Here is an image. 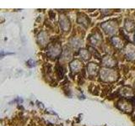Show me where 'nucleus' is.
<instances>
[{"label":"nucleus","mask_w":135,"mask_h":126,"mask_svg":"<svg viewBox=\"0 0 135 126\" xmlns=\"http://www.w3.org/2000/svg\"><path fill=\"white\" fill-rule=\"evenodd\" d=\"M100 77L105 82H113L117 78V74L113 70L102 69L100 71Z\"/></svg>","instance_id":"obj_1"},{"label":"nucleus","mask_w":135,"mask_h":126,"mask_svg":"<svg viewBox=\"0 0 135 126\" xmlns=\"http://www.w3.org/2000/svg\"><path fill=\"white\" fill-rule=\"evenodd\" d=\"M62 52L61 45L59 43H52L48 46L47 55L51 58H56Z\"/></svg>","instance_id":"obj_2"},{"label":"nucleus","mask_w":135,"mask_h":126,"mask_svg":"<svg viewBox=\"0 0 135 126\" xmlns=\"http://www.w3.org/2000/svg\"><path fill=\"white\" fill-rule=\"evenodd\" d=\"M101 28L104 29V31L108 35H112L117 29V24L113 20H110L107 22H105L101 24Z\"/></svg>","instance_id":"obj_3"},{"label":"nucleus","mask_w":135,"mask_h":126,"mask_svg":"<svg viewBox=\"0 0 135 126\" xmlns=\"http://www.w3.org/2000/svg\"><path fill=\"white\" fill-rule=\"evenodd\" d=\"M59 23H60V26L63 31H69L70 27H71V24H70V20L69 19L65 14H61L60 18H59Z\"/></svg>","instance_id":"obj_4"},{"label":"nucleus","mask_w":135,"mask_h":126,"mask_svg":"<svg viewBox=\"0 0 135 126\" xmlns=\"http://www.w3.org/2000/svg\"><path fill=\"white\" fill-rule=\"evenodd\" d=\"M99 69H100V66L96 64V63H90V64H88L87 66V72H88V75L90 76V77H95V76L97 75L99 71Z\"/></svg>","instance_id":"obj_5"},{"label":"nucleus","mask_w":135,"mask_h":126,"mask_svg":"<svg viewBox=\"0 0 135 126\" xmlns=\"http://www.w3.org/2000/svg\"><path fill=\"white\" fill-rule=\"evenodd\" d=\"M118 107L120 108V109H122V110H123L125 112L131 113L133 110V106H132V104H131V103L127 102L125 100H120L119 102H118Z\"/></svg>","instance_id":"obj_6"},{"label":"nucleus","mask_w":135,"mask_h":126,"mask_svg":"<svg viewBox=\"0 0 135 126\" xmlns=\"http://www.w3.org/2000/svg\"><path fill=\"white\" fill-rule=\"evenodd\" d=\"M82 67H83L82 62L79 60H77V59L70 63V69L74 73L78 72V71H79L80 70H82Z\"/></svg>","instance_id":"obj_7"},{"label":"nucleus","mask_w":135,"mask_h":126,"mask_svg":"<svg viewBox=\"0 0 135 126\" xmlns=\"http://www.w3.org/2000/svg\"><path fill=\"white\" fill-rule=\"evenodd\" d=\"M48 41V35L45 31H41L37 36V42L39 43L40 45L44 46L46 45Z\"/></svg>","instance_id":"obj_8"},{"label":"nucleus","mask_w":135,"mask_h":126,"mask_svg":"<svg viewBox=\"0 0 135 126\" xmlns=\"http://www.w3.org/2000/svg\"><path fill=\"white\" fill-rule=\"evenodd\" d=\"M102 64L105 66H107V67H113L116 66L117 61L115 59H113L112 56H107L102 59Z\"/></svg>","instance_id":"obj_9"},{"label":"nucleus","mask_w":135,"mask_h":126,"mask_svg":"<svg viewBox=\"0 0 135 126\" xmlns=\"http://www.w3.org/2000/svg\"><path fill=\"white\" fill-rule=\"evenodd\" d=\"M126 55L129 60H133L135 58V47L134 45L129 44L126 47Z\"/></svg>","instance_id":"obj_10"},{"label":"nucleus","mask_w":135,"mask_h":126,"mask_svg":"<svg viewBox=\"0 0 135 126\" xmlns=\"http://www.w3.org/2000/svg\"><path fill=\"white\" fill-rule=\"evenodd\" d=\"M101 39H102V38H101L100 34L99 32H95L90 37V41L92 45H98Z\"/></svg>","instance_id":"obj_11"},{"label":"nucleus","mask_w":135,"mask_h":126,"mask_svg":"<svg viewBox=\"0 0 135 126\" xmlns=\"http://www.w3.org/2000/svg\"><path fill=\"white\" fill-rule=\"evenodd\" d=\"M78 23L79 24H81L82 25H84V27H88L89 26V23H90V21H89L87 17L83 14H78Z\"/></svg>","instance_id":"obj_12"},{"label":"nucleus","mask_w":135,"mask_h":126,"mask_svg":"<svg viewBox=\"0 0 135 126\" xmlns=\"http://www.w3.org/2000/svg\"><path fill=\"white\" fill-rule=\"evenodd\" d=\"M122 96L127 97V98H133V97H135L133 89H132V88H130V87L122 88Z\"/></svg>","instance_id":"obj_13"},{"label":"nucleus","mask_w":135,"mask_h":126,"mask_svg":"<svg viewBox=\"0 0 135 126\" xmlns=\"http://www.w3.org/2000/svg\"><path fill=\"white\" fill-rule=\"evenodd\" d=\"M125 29H127L128 32H131L134 30L135 29V23L132 19H127L125 22Z\"/></svg>","instance_id":"obj_14"},{"label":"nucleus","mask_w":135,"mask_h":126,"mask_svg":"<svg viewBox=\"0 0 135 126\" xmlns=\"http://www.w3.org/2000/svg\"><path fill=\"white\" fill-rule=\"evenodd\" d=\"M112 43L117 48H122V46H123V44H122L123 42H122V40L117 36H114L112 38Z\"/></svg>","instance_id":"obj_15"},{"label":"nucleus","mask_w":135,"mask_h":126,"mask_svg":"<svg viewBox=\"0 0 135 126\" xmlns=\"http://www.w3.org/2000/svg\"><path fill=\"white\" fill-rule=\"evenodd\" d=\"M69 42H70L71 45L73 46L74 48H79L82 45V40L80 39H79V38H76V37L72 38Z\"/></svg>","instance_id":"obj_16"},{"label":"nucleus","mask_w":135,"mask_h":126,"mask_svg":"<svg viewBox=\"0 0 135 126\" xmlns=\"http://www.w3.org/2000/svg\"><path fill=\"white\" fill-rule=\"evenodd\" d=\"M79 56L84 61H88L89 59L90 58V52H89L88 50H86L85 49H81L79 50Z\"/></svg>","instance_id":"obj_17"},{"label":"nucleus","mask_w":135,"mask_h":126,"mask_svg":"<svg viewBox=\"0 0 135 126\" xmlns=\"http://www.w3.org/2000/svg\"><path fill=\"white\" fill-rule=\"evenodd\" d=\"M62 55H63V58H64L65 60H69V59H71V57H72V53L70 51V50H69L67 47L65 48Z\"/></svg>","instance_id":"obj_18"},{"label":"nucleus","mask_w":135,"mask_h":126,"mask_svg":"<svg viewBox=\"0 0 135 126\" xmlns=\"http://www.w3.org/2000/svg\"><path fill=\"white\" fill-rule=\"evenodd\" d=\"M56 70H57V73L58 75V77H61L63 76V71H62V66L60 65H57L56 66Z\"/></svg>","instance_id":"obj_19"},{"label":"nucleus","mask_w":135,"mask_h":126,"mask_svg":"<svg viewBox=\"0 0 135 126\" xmlns=\"http://www.w3.org/2000/svg\"><path fill=\"white\" fill-rule=\"evenodd\" d=\"M101 14H111L112 13V9H101Z\"/></svg>","instance_id":"obj_20"},{"label":"nucleus","mask_w":135,"mask_h":126,"mask_svg":"<svg viewBox=\"0 0 135 126\" xmlns=\"http://www.w3.org/2000/svg\"><path fill=\"white\" fill-rule=\"evenodd\" d=\"M53 13H52V11H50L49 12V14H50V16H51V19H53L54 18V16H55V14H52Z\"/></svg>","instance_id":"obj_21"},{"label":"nucleus","mask_w":135,"mask_h":126,"mask_svg":"<svg viewBox=\"0 0 135 126\" xmlns=\"http://www.w3.org/2000/svg\"><path fill=\"white\" fill-rule=\"evenodd\" d=\"M134 40H135V35H134Z\"/></svg>","instance_id":"obj_22"},{"label":"nucleus","mask_w":135,"mask_h":126,"mask_svg":"<svg viewBox=\"0 0 135 126\" xmlns=\"http://www.w3.org/2000/svg\"><path fill=\"white\" fill-rule=\"evenodd\" d=\"M134 87H135V83H134Z\"/></svg>","instance_id":"obj_23"}]
</instances>
